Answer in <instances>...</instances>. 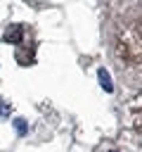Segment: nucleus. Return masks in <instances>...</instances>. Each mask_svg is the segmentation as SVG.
<instances>
[{
  "mask_svg": "<svg viewBox=\"0 0 142 152\" xmlns=\"http://www.w3.org/2000/svg\"><path fill=\"white\" fill-rule=\"evenodd\" d=\"M12 124H14V128H17V133H19V135H26L28 126H26V121H24V119H14Z\"/></svg>",
  "mask_w": 142,
  "mask_h": 152,
  "instance_id": "7ed1b4c3",
  "label": "nucleus"
},
{
  "mask_svg": "<svg viewBox=\"0 0 142 152\" xmlns=\"http://www.w3.org/2000/svg\"><path fill=\"white\" fill-rule=\"evenodd\" d=\"M97 81H99V86H102L106 93H114V81H111V76H109L106 69H99V71H97Z\"/></svg>",
  "mask_w": 142,
  "mask_h": 152,
  "instance_id": "f03ea898",
  "label": "nucleus"
},
{
  "mask_svg": "<svg viewBox=\"0 0 142 152\" xmlns=\"http://www.w3.org/2000/svg\"><path fill=\"white\" fill-rule=\"evenodd\" d=\"M21 38H24V26L21 24H9L5 28V33H2V40L5 43H12V45L21 43Z\"/></svg>",
  "mask_w": 142,
  "mask_h": 152,
  "instance_id": "f257e3e1",
  "label": "nucleus"
}]
</instances>
